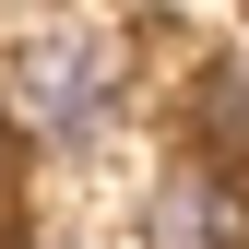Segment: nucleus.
Listing matches in <instances>:
<instances>
[{
    "mask_svg": "<svg viewBox=\"0 0 249 249\" xmlns=\"http://www.w3.org/2000/svg\"><path fill=\"white\" fill-rule=\"evenodd\" d=\"M119 95H131V36H119V12H36L12 24V48H0V107H12L24 142H95Z\"/></svg>",
    "mask_w": 249,
    "mask_h": 249,
    "instance_id": "f257e3e1",
    "label": "nucleus"
},
{
    "mask_svg": "<svg viewBox=\"0 0 249 249\" xmlns=\"http://www.w3.org/2000/svg\"><path fill=\"white\" fill-rule=\"evenodd\" d=\"M142 249H249V190L226 166H166L142 190Z\"/></svg>",
    "mask_w": 249,
    "mask_h": 249,
    "instance_id": "f03ea898",
    "label": "nucleus"
}]
</instances>
